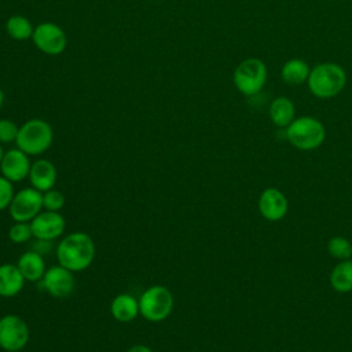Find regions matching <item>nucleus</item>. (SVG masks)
<instances>
[{
	"instance_id": "obj_3",
	"label": "nucleus",
	"mask_w": 352,
	"mask_h": 352,
	"mask_svg": "<svg viewBox=\"0 0 352 352\" xmlns=\"http://www.w3.org/2000/svg\"><path fill=\"white\" fill-rule=\"evenodd\" d=\"M286 139L289 143L302 151L315 150L324 142L326 129L324 125L315 117L301 116L293 120V122L285 128Z\"/></svg>"
},
{
	"instance_id": "obj_14",
	"label": "nucleus",
	"mask_w": 352,
	"mask_h": 352,
	"mask_svg": "<svg viewBox=\"0 0 352 352\" xmlns=\"http://www.w3.org/2000/svg\"><path fill=\"white\" fill-rule=\"evenodd\" d=\"M56 168L55 165L48 160H37L32 164L30 172H29V180L33 188L45 192L51 188H54L56 183Z\"/></svg>"
},
{
	"instance_id": "obj_2",
	"label": "nucleus",
	"mask_w": 352,
	"mask_h": 352,
	"mask_svg": "<svg viewBox=\"0 0 352 352\" xmlns=\"http://www.w3.org/2000/svg\"><path fill=\"white\" fill-rule=\"evenodd\" d=\"M346 84V73L338 63L322 62L311 67L307 85L311 94L319 99L337 96Z\"/></svg>"
},
{
	"instance_id": "obj_9",
	"label": "nucleus",
	"mask_w": 352,
	"mask_h": 352,
	"mask_svg": "<svg viewBox=\"0 0 352 352\" xmlns=\"http://www.w3.org/2000/svg\"><path fill=\"white\" fill-rule=\"evenodd\" d=\"M32 38L36 47L48 55H58L66 48V36L63 30L51 22L40 23L33 30Z\"/></svg>"
},
{
	"instance_id": "obj_17",
	"label": "nucleus",
	"mask_w": 352,
	"mask_h": 352,
	"mask_svg": "<svg viewBox=\"0 0 352 352\" xmlns=\"http://www.w3.org/2000/svg\"><path fill=\"white\" fill-rule=\"evenodd\" d=\"M110 314L121 323L132 322L139 315V300L132 294L121 293L113 298L110 304Z\"/></svg>"
},
{
	"instance_id": "obj_8",
	"label": "nucleus",
	"mask_w": 352,
	"mask_h": 352,
	"mask_svg": "<svg viewBox=\"0 0 352 352\" xmlns=\"http://www.w3.org/2000/svg\"><path fill=\"white\" fill-rule=\"evenodd\" d=\"M8 209L14 221L30 223L43 209V192L33 187L22 188L14 195Z\"/></svg>"
},
{
	"instance_id": "obj_21",
	"label": "nucleus",
	"mask_w": 352,
	"mask_h": 352,
	"mask_svg": "<svg viewBox=\"0 0 352 352\" xmlns=\"http://www.w3.org/2000/svg\"><path fill=\"white\" fill-rule=\"evenodd\" d=\"M7 33L15 40H26L33 36V28L28 18L22 15H12L6 22Z\"/></svg>"
},
{
	"instance_id": "obj_23",
	"label": "nucleus",
	"mask_w": 352,
	"mask_h": 352,
	"mask_svg": "<svg viewBox=\"0 0 352 352\" xmlns=\"http://www.w3.org/2000/svg\"><path fill=\"white\" fill-rule=\"evenodd\" d=\"M32 236H33V232H32L30 223H26V221H15V224L11 226V228L8 230L10 241L16 245L28 242Z\"/></svg>"
},
{
	"instance_id": "obj_10",
	"label": "nucleus",
	"mask_w": 352,
	"mask_h": 352,
	"mask_svg": "<svg viewBox=\"0 0 352 352\" xmlns=\"http://www.w3.org/2000/svg\"><path fill=\"white\" fill-rule=\"evenodd\" d=\"M41 285L50 296L55 298H65L74 290V276L72 271L58 264L45 271Z\"/></svg>"
},
{
	"instance_id": "obj_24",
	"label": "nucleus",
	"mask_w": 352,
	"mask_h": 352,
	"mask_svg": "<svg viewBox=\"0 0 352 352\" xmlns=\"http://www.w3.org/2000/svg\"><path fill=\"white\" fill-rule=\"evenodd\" d=\"M63 205H65V197L60 191L51 188L43 192V208L45 210L58 212L63 208Z\"/></svg>"
},
{
	"instance_id": "obj_11",
	"label": "nucleus",
	"mask_w": 352,
	"mask_h": 352,
	"mask_svg": "<svg viewBox=\"0 0 352 352\" xmlns=\"http://www.w3.org/2000/svg\"><path fill=\"white\" fill-rule=\"evenodd\" d=\"M33 236L38 241H54L59 238L66 227V221L59 212H40L30 221Z\"/></svg>"
},
{
	"instance_id": "obj_22",
	"label": "nucleus",
	"mask_w": 352,
	"mask_h": 352,
	"mask_svg": "<svg viewBox=\"0 0 352 352\" xmlns=\"http://www.w3.org/2000/svg\"><path fill=\"white\" fill-rule=\"evenodd\" d=\"M327 252L337 260H349L352 257V243L344 236H333L327 242Z\"/></svg>"
},
{
	"instance_id": "obj_27",
	"label": "nucleus",
	"mask_w": 352,
	"mask_h": 352,
	"mask_svg": "<svg viewBox=\"0 0 352 352\" xmlns=\"http://www.w3.org/2000/svg\"><path fill=\"white\" fill-rule=\"evenodd\" d=\"M126 352H153V349L144 344H136L132 345Z\"/></svg>"
},
{
	"instance_id": "obj_28",
	"label": "nucleus",
	"mask_w": 352,
	"mask_h": 352,
	"mask_svg": "<svg viewBox=\"0 0 352 352\" xmlns=\"http://www.w3.org/2000/svg\"><path fill=\"white\" fill-rule=\"evenodd\" d=\"M3 102H4V95H3V91L0 89V107H1V104H3Z\"/></svg>"
},
{
	"instance_id": "obj_26",
	"label": "nucleus",
	"mask_w": 352,
	"mask_h": 352,
	"mask_svg": "<svg viewBox=\"0 0 352 352\" xmlns=\"http://www.w3.org/2000/svg\"><path fill=\"white\" fill-rule=\"evenodd\" d=\"M14 195L15 194L12 182L6 179L4 176H0V212L10 206Z\"/></svg>"
},
{
	"instance_id": "obj_12",
	"label": "nucleus",
	"mask_w": 352,
	"mask_h": 352,
	"mask_svg": "<svg viewBox=\"0 0 352 352\" xmlns=\"http://www.w3.org/2000/svg\"><path fill=\"white\" fill-rule=\"evenodd\" d=\"M30 166L32 164L29 161V155L19 148H12L4 153L0 162V172L1 176L10 182L19 183L29 177Z\"/></svg>"
},
{
	"instance_id": "obj_5",
	"label": "nucleus",
	"mask_w": 352,
	"mask_h": 352,
	"mask_svg": "<svg viewBox=\"0 0 352 352\" xmlns=\"http://www.w3.org/2000/svg\"><path fill=\"white\" fill-rule=\"evenodd\" d=\"M173 309V294L162 286L154 285L146 289L139 297V315L148 322L165 320Z\"/></svg>"
},
{
	"instance_id": "obj_4",
	"label": "nucleus",
	"mask_w": 352,
	"mask_h": 352,
	"mask_svg": "<svg viewBox=\"0 0 352 352\" xmlns=\"http://www.w3.org/2000/svg\"><path fill=\"white\" fill-rule=\"evenodd\" d=\"M52 139L54 132L51 125L44 120L33 118L19 126L15 143L28 155H38L51 147Z\"/></svg>"
},
{
	"instance_id": "obj_18",
	"label": "nucleus",
	"mask_w": 352,
	"mask_h": 352,
	"mask_svg": "<svg viewBox=\"0 0 352 352\" xmlns=\"http://www.w3.org/2000/svg\"><path fill=\"white\" fill-rule=\"evenodd\" d=\"M271 122L278 128H287L296 118L294 103L287 96H278L270 103L268 109Z\"/></svg>"
},
{
	"instance_id": "obj_25",
	"label": "nucleus",
	"mask_w": 352,
	"mask_h": 352,
	"mask_svg": "<svg viewBox=\"0 0 352 352\" xmlns=\"http://www.w3.org/2000/svg\"><path fill=\"white\" fill-rule=\"evenodd\" d=\"M19 128L11 120H0V143H11L16 140Z\"/></svg>"
},
{
	"instance_id": "obj_19",
	"label": "nucleus",
	"mask_w": 352,
	"mask_h": 352,
	"mask_svg": "<svg viewBox=\"0 0 352 352\" xmlns=\"http://www.w3.org/2000/svg\"><path fill=\"white\" fill-rule=\"evenodd\" d=\"M309 72H311V67L305 60L293 58L283 63L280 69V77L283 82L289 85H300L307 82Z\"/></svg>"
},
{
	"instance_id": "obj_15",
	"label": "nucleus",
	"mask_w": 352,
	"mask_h": 352,
	"mask_svg": "<svg viewBox=\"0 0 352 352\" xmlns=\"http://www.w3.org/2000/svg\"><path fill=\"white\" fill-rule=\"evenodd\" d=\"M25 285V278L16 264L0 265V297H15L21 293Z\"/></svg>"
},
{
	"instance_id": "obj_30",
	"label": "nucleus",
	"mask_w": 352,
	"mask_h": 352,
	"mask_svg": "<svg viewBox=\"0 0 352 352\" xmlns=\"http://www.w3.org/2000/svg\"><path fill=\"white\" fill-rule=\"evenodd\" d=\"M11 352H22V351H11Z\"/></svg>"
},
{
	"instance_id": "obj_20",
	"label": "nucleus",
	"mask_w": 352,
	"mask_h": 352,
	"mask_svg": "<svg viewBox=\"0 0 352 352\" xmlns=\"http://www.w3.org/2000/svg\"><path fill=\"white\" fill-rule=\"evenodd\" d=\"M330 285L338 293L352 292V260L340 261L330 274Z\"/></svg>"
},
{
	"instance_id": "obj_7",
	"label": "nucleus",
	"mask_w": 352,
	"mask_h": 352,
	"mask_svg": "<svg viewBox=\"0 0 352 352\" xmlns=\"http://www.w3.org/2000/svg\"><path fill=\"white\" fill-rule=\"evenodd\" d=\"M29 342V327L26 322L14 314L0 318V348L11 351H22Z\"/></svg>"
},
{
	"instance_id": "obj_13",
	"label": "nucleus",
	"mask_w": 352,
	"mask_h": 352,
	"mask_svg": "<svg viewBox=\"0 0 352 352\" xmlns=\"http://www.w3.org/2000/svg\"><path fill=\"white\" fill-rule=\"evenodd\" d=\"M289 209L286 195L275 188H265L258 197V212L268 221H279L282 220Z\"/></svg>"
},
{
	"instance_id": "obj_29",
	"label": "nucleus",
	"mask_w": 352,
	"mask_h": 352,
	"mask_svg": "<svg viewBox=\"0 0 352 352\" xmlns=\"http://www.w3.org/2000/svg\"><path fill=\"white\" fill-rule=\"evenodd\" d=\"M3 155H4V151H3V147L0 146V162H1V160H3Z\"/></svg>"
},
{
	"instance_id": "obj_1",
	"label": "nucleus",
	"mask_w": 352,
	"mask_h": 352,
	"mask_svg": "<svg viewBox=\"0 0 352 352\" xmlns=\"http://www.w3.org/2000/svg\"><path fill=\"white\" fill-rule=\"evenodd\" d=\"M95 242L82 231H76L65 236L56 246V260L59 265L72 272L87 270L95 258Z\"/></svg>"
},
{
	"instance_id": "obj_16",
	"label": "nucleus",
	"mask_w": 352,
	"mask_h": 352,
	"mask_svg": "<svg viewBox=\"0 0 352 352\" xmlns=\"http://www.w3.org/2000/svg\"><path fill=\"white\" fill-rule=\"evenodd\" d=\"M16 265L22 272L25 280H29V282L41 280L47 271L45 261L41 257V253L36 250H28L23 254H21Z\"/></svg>"
},
{
	"instance_id": "obj_6",
	"label": "nucleus",
	"mask_w": 352,
	"mask_h": 352,
	"mask_svg": "<svg viewBox=\"0 0 352 352\" xmlns=\"http://www.w3.org/2000/svg\"><path fill=\"white\" fill-rule=\"evenodd\" d=\"M267 77V65L258 58H248L235 67L232 80L241 94L254 96L264 88Z\"/></svg>"
}]
</instances>
